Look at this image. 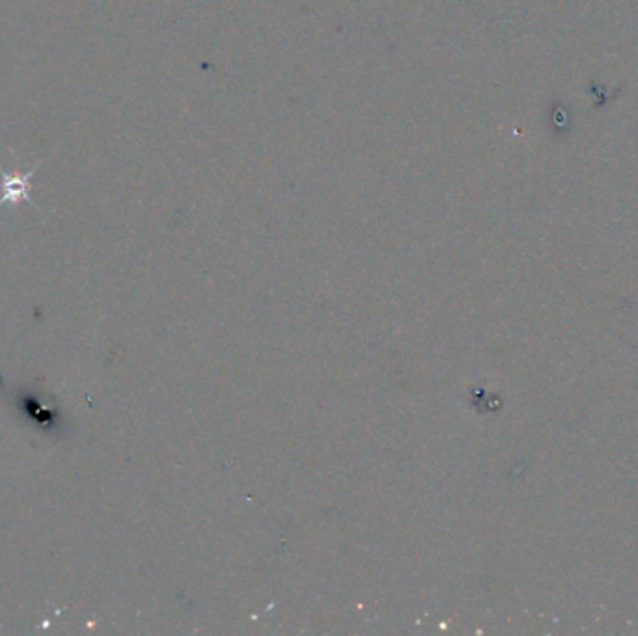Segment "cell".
Masks as SVG:
<instances>
[{
  "instance_id": "obj_1",
  "label": "cell",
  "mask_w": 638,
  "mask_h": 636,
  "mask_svg": "<svg viewBox=\"0 0 638 636\" xmlns=\"http://www.w3.org/2000/svg\"><path fill=\"white\" fill-rule=\"evenodd\" d=\"M40 163L34 164L30 168L28 172H4L0 168V176H2V181H0V206H15L19 202H28L34 206V202L30 200V187H32V176L38 170Z\"/></svg>"
}]
</instances>
